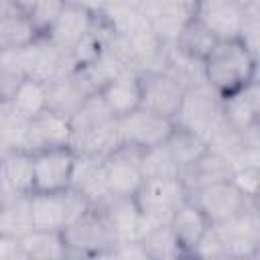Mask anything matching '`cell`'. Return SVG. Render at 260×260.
<instances>
[{"label": "cell", "instance_id": "31", "mask_svg": "<svg viewBox=\"0 0 260 260\" xmlns=\"http://www.w3.org/2000/svg\"><path fill=\"white\" fill-rule=\"evenodd\" d=\"M41 35L24 12L0 18V49H22Z\"/></svg>", "mask_w": 260, "mask_h": 260}, {"label": "cell", "instance_id": "35", "mask_svg": "<svg viewBox=\"0 0 260 260\" xmlns=\"http://www.w3.org/2000/svg\"><path fill=\"white\" fill-rule=\"evenodd\" d=\"M234 185L248 197V199H258V189H260V169L258 165H242L232 171Z\"/></svg>", "mask_w": 260, "mask_h": 260}, {"label": "cell", "instance_id": "9", "mask_svg": "<svg viewBox=\"0 0 260 260\" xmlns=\"http://www.w3.org/2000/svg\"><path fill=\"white\" fill-rule=\"evenodd\" d=\"M248 10L250 8L242 6L238 0H195L193 18H197L217 41L242 39Z\"/></svg>", "mask_w": 260, "mask_h": 260}, {"label": "cell", "instance_id": "15", "mask_svg": "<svg viewBox=\"0 0 260 260\" xmlns=\"http://www.w3.org/2000/svg\"><path fill=\"white\" fill-rule=\"evenodd\" d=\"M24 146L28 152L71 146V120L49 108L43 110L28 120Z\"/></svg>", "mask_w": 260, "mask_h": 260}, {"label": "cell", "instance_id": "4", "mask_svg": "<svg viewBox=\"0 0 260 260\" xmlns=\"http://www.w3.org/2000/svg\"><path fill=\"white\" fill-rule=\"evenodd\" d=\"M91 203L75 189L30 193V223L39 230H63L75 217H79Z\"/></svg>", "mask_w": 260, "mask_h": 260}, {"label": "cell", "instance_id": "8", "mask_svg": "<svg viewBox=\"0 0 260 260\" xmlns=\"http://www.w3.org/2000/svg\"><path fill=\"white\" fill-rule=\"evenodd\" d=\"M187 197L203 211V215L209 219L211 225L238 215L250 201H258V199H248L234 185L232 179H223V181H215V183L191 189L187 191Z\"/></svg>", "mask_w": 260, "mask_h": 260}, {"label": "cell", "instance_id": "1", "mask_svg": "<svg viewBox=\"0 0 260 260\" xmlns=\"http://www.w3.org/2000/svg\"><path fill=\"white\" fill-rule=\"evenodd\" d=\"M205 83L219 95H228L258 77L256 51L244 39L217 41L203 59Z\"/></svg>", "mask_w": 260, "mask_h": 260}, {"label": "cell", "instance_id": "37", "mask_svg": "<svg viewBox=\"0 0 260 260\" xmlns=\"http://www.w3.org/2000/svg\"><path fill=\"white\" fill-rule=\"evenodd\" d=\"M108 258H138V260H148L142 242L140 240H132V242H116V246L110 250Z\"/></svg>", "mask_w": 260, "mask_h": 260}, {"label": "cell", "instance_id": "22", "mask_svg": "<svg viewBox=\"0 0 260 260\" xmlns=\"http://www.w3.org/2000/svg\"><path fill=\"white\" fill-rule=\"evenodd\" d=\"M232 162L228 158H223L221 154H217L215 150L207 148L195 162H191L189 167H185L181 171V183L185 185L187 191L215 183V181H223L232 177Z\"/></svg>", "mask_w": 260, "mask_h": 260}, {"label": "cell", "instance_id": "43", "mask_svg": "<svg viewBox=\"0 0 260 260\" xmlns=\"http://www.w3.org/2000/svg\"><path fill=\"white\" fill-rule=\"evenodd\" d=\"M0 195H2V181H0Z\"/></svg>", "mask_w": 260, "mask_h": 260}, {"label": "cell", "instance_id": "28", "mask_svg": "<svg viewBox=\"0 0 260 260\" xmlns=\"http://www.w3.org/2000/svg\"><path fill=\"white\" fill-rule=\"evenodd\" d=\"M10 104L14 106V110L24 116L26 120H30L32 116L41 114L43 110L49 108L47 102V83L32 79V77H24L20 81V85L16 87V91L10 98Z\"/></svg>", "mask_w": 260, "mask_h": 260}, {"label": "cell", "instance_id": "7", "mask_svg": "<svg viewBox=\"0 0 260 260\" xmlns=\"http://www.w3.org/2000/svg\"><path fill=\"white\" fill-rule=\"evenodd\" d=\"M225 248V258H256L260 254L258 201H250L238 215L213 225Z\"/></svg>", "mask_w": 260, "mask_h": 260}, {"label": "cell", "instance_id": "25", "mask_svg": "<svg viewBox=\"0 0 260 260\" xmlns=\"http://www.w3.org/2000/svg\"><path fill=\"white\" fill-rule=\"evenodd\" d=\"M32 228L30 195L2 193L0 195V234L20 238Z\"/></svg>", "mask_w": 260, "mask_h": 260}, {"label": "cell", "instance_id": "38", "mask_svg": "<svg viewBox=\"0 0 260 260\" xmlns=\"http://www.w3.org/2000/svg\"><path fill=\"white\" fill-rule=\"evenodd\" d=\"M0 260H22L20 248H18V238L0 234Z\"/></svg>", "mask_w": 260, "mask_h": 260}, {"label": "cell", "instance_id": "11", "mask_svg": "<svg viewBox=\"0 0 260 260\" xmlns=\"http://www.w3.org/2000/svg\"><path fill=\"white\" fill-rule=\"evenodd\" d=\"M142 152L144 150L134 144L118 142L104 156V173H106L108 193L134 195L138 191V187L144 181L142 171H140Z\"/></svg>", "mask_w": 260, "mask_h": 260}, {"label": "cell", "instance_id": "26", "mask_svg": "<svg viewBox=\"0 0 260 260\" xmlns=\"http://www.w3.org/2000/svg\"><path fill=\"white\" fill-rule=\"evenodd\" d=\"M162 146L167 148V152L171 154V158L177 162V167L181 171L185 167H189L191 162H195L207 150L205 138H201L197 132H193V130H189L177 122L171 130V134L167 136V140L162 142Z\"/></svg>", "mask_w": 260, "mask_h": 260}, {"label": "cell", "instance_id": "41", "mask_svg": "<svg viewBox=\"0 0 260 260\" xmlns=\"http://www.w3.org/2000/svg\"><path fill=\"white\" fill-rule=\"evenodd\" d=\"M14 2V6L20 10V12H24V14H28L30 12V8L39 2V0H12Z\"/></svg>", "mask_w": 260, "mask_h": 260}, {"label": "cell", "instance_id": "30", "mask_svg": "<svg viewBox=\"0 0 260 260\" xmlns=\"http://www.w3.org/2000/svg\"><path fill=\"white\" fill-rule=\"evenodd\" d=\"M81 73H83V77H85V81L89 83V87L98 93L106 83H110L116 75H120L122 71H126V67L122 65V61L104 45V49L100 51V55L93 59V61H89L87 65H83V67H77Z\"/></svg>", "mask_w": 260, "mask_h": 260}, {"label": "cell", "instance_id": "14", "mask_svg": "<svg viewBox=\"0 0 260 260\" xmlns=\"http://www.w3.org/2000/svg\"><path fill=\"white\" fill-rule=\"evenodd\" d=\"M93 207L106 217V221L114 230L118 242L142 240V236L150 228L148 221L138 211L136 201H134V195L108 193L98 203H93Z\"/></svg>", "mask_w": 260, "mask_h": 260}, {"label": "cell", "instance_id": "6", "mask_svg": "<svg viewBox=\"0 0 260 260\" xmlns=\"http://www.w3.org/2000/svg\"><path fill=\"white\" fill-rule=\"evenodd\" d=\"M187 199V189L181 179H144L134 201L148 225L169 223L175 209Z\"/></svg>", "mask_w": 260, "mask_h": 260}, {"label": "cell", "instance_id": "13", "mask_svg": "<svg viewBox=\"0 0 260 260\" xmlns=\"http://www.w3.org/2000/svg\"><path fill=\"white\" fill-rule=\"evenodd\" d=\"M75 150L71 146L32 152V193L69 189Z\"/></svg>", "mask_w": 260, "mask_h": 260}, {"label": "cell", "instance_id": "5", "mask_svg": "<svg viewBox=\"0 0 260 260\" xmlns=\"http://www.w3.org/2000/svg\"><path fill=\"white\" fill-rule=\"evenodd\" d=\"M175 122L197 132L205 142L223 124L221 116V95L211 89L205 81L185 89L183 104L175 116Z\"/></svg>", "mask_w": 260, "mask_h": 260}, {"label": "cell", "instance_id": "17", "mask_svg": "<svg viewBox=\"0 0 260 260\" xmlns=\"http://www.w3.org/2000/svg\"><path fill=\"white\" fill-rule=\"evenodd\" d=\"M91 93H95V91L89 87V83L85 81L83 73L77 67L71 69L69 73L53 79L51 83H47L49 110L63 114L67 118H71Z\"/></svg>", "mask_w": 260, "mask_h": 260}, {"label": "cell", "instance_id": "18", "mask_svg": "<svg viewBox=\"0 0 260 260\" xmlns=\"http://www.w3.org/2000/svg\"><path fill=\"white\" fill-rule=\"evenodd\" d=\"M95 18H98V14H91L85 8H79L75 4L65 2L61 12H59V16H57V20L53 22V26L49 28V32L45 37L57 49L69 53L73 49V45L91 30Z\"/></svg>", "mask_w": 260, "mask_h": 260}, {"label": "cell", "instance_id": "34", "mask_svg": "<svg viewBox=\"0 0 260 260\" xmlns=\"http://www.w3.org/2000/svg\"><path fill=\"white\" fill-rule=\"evenodd\" d=\"M63 4H65V0H39V2L30 8V12H28L26 16L30 18L32 26L37 28V32H39L41 37H45V35L49 32V28H51L53 22L57 20V16H59Z\"/></svg>", "mask_w": 260, "mask_h": 260}, {"label": "cell", "instance_id": "42", "mask_svg": "<svg viewBox=\"0 0 260 260\" xmlns=\"http://www.w3.org/2000/svg\"><path fill=\"white\" fill-rule=\"evenodd\" d=\"M142 0H106V6H138Z\"/></svg>", "mask_w": 260, "mask_h": 260}, {"label": "cell", "instance_id": "32", "mask_svg": "<svg viewBox=\"0 0 260 260\" xmlns=\"http://www.w3.org/2000/svg\"><path fill=\"white\" fill-rule=\"evenodd\" d=\"M24 77L28 75L22 49H0V100H10Z\"/></svg>", "mask_w": 260, "mask_h": 260}, {"label": "cell", "instance_id": "24", "mask_svg": "<svg viewBox=\"0 0 260 260\" xmlns=\"http://www.w3.org/2000/svg\"><path fill=\"white\" fill-rule=\"evenodd\" d=\"M0 181L2 193H32V152L10 150L0 158Z\"/></svg>", "mask_w": 260, "mask_h": 260}, {"label": "cell", "instance_id": "21", "mask_svg": "<svg viewBox=\"0 0 260 260\" xmlns=\"http://www.w3.org/2000/svg\"><path fill=\"white\" fill-rule=\"evenodd\" d=\"M98 93L108 106V110L116 118H122L132 110L140 108V100H142L140 75L134 69H126L120 75H116L110 83H106Z\"/></svg>", "mask_w": 260, "mask_h": 260}, {"label": "cell", "instance_id": "20", "mask_svg": "<svg viewBox=\"0 0 260 260\" xmlns=\"http://www.w3.org/2000/svg\"><path fill=\"white\" fill-rule=\"evenodd\" d=\"M169 228L179 242L181 250L185 252V258H191L193 248L199 244V240L205 236V232L211 228L209 219L203 215V211L187 197L169 219Z\"/></svg>", "mask_w": 260, "mask_h": 260}, {"label": "cell", "instance_id": "10", "mask_svg": "<svg viewBox=\"0 0 260 260\" xmlns=\"http://www.w3.org/2000/svg\"><path fill=\"white\" fill-rule=\"evenodd\" d=\"M173 126H175V120L140 106L130 114L118 118V136H120V142H128L146 150V148L160 146L171 134Z\"/></svg>", "mask_w": 260, "mask_h": 260}, {"label": "cell", "instance_id": "2", "mask_svg": "<svg viewBox=\"0 0 260 260\" xmlns=\"http://www.w3.org/2000/svg\"><path fill=\"white\" fill-rule=\"evenodd\" d=\"M71 120V148L75 152L106 156L118 142V118L108 110L100 93H91Z\"/></svg>", "mask_w": 260, "mask_h": 260}, {"label": "cell", "instance_id": "16", "mask_svg": "<svg viewBox=\"0 0 260 260\" xmlns=\"http://www.w3.org/2000/svg\"><path fill=\"white\" fill-rule=\"evenodd\" d=\"M258 112H260V85L258 77L250 83L242 85L240 89L221 95V116L223 122L238 130L246 132L254 126H258Z\"/></svg>", "mask_w": 260, "mask_h": 260}, {"label": "cell", "instance_id": "36", "mask_svg": "<svg viewBox=\"0 0 260 260\" xmlns=\"http://www.w3.org/2000/svg\"><path fill=\"white\" fill-rule=\"evenodd\" d=\"M191 258H225V248H223V242L219 240L215 228L211 225L205 236L199 240V244L193 248L191 252Z\"/></svg>", "mask_w": 260, "mask_h": 260}, {"label": "cell", "instance_id": "23", "mask_svg": "<svg viewBox=\"0 0 260 260\" xmlns=\"http://www.w3.org/2000/svg\"><path fill=\"white\" fill-rule=\"evenodd\" d=\"M22 260H59L67 258V248L63 234L59 230H39L30 228L18 238Z\"/></svg>", "mask_w": 260, "mask_h": 260}, {"label": "cell", "instance_id": "40", "mask_svg": "<svg viewBox=\"0 0 260 260\" xmlns=\"http://www.w3.org/2000/svg\"><path fill=\"white\" fill-rule=\"evenodd\" d=\"M16 12H20V10L14 6L12 0H0V18L10 16V14H16Z\"/></svg>", "mask_w": 260, "mask_h": 260}, {"label": "cell", "instance_id": "27", "mask_svg": "<svg viewBox=\"0 0 260 260\" xmlns=\"http://www.w3.org/2000/svg\"><path fill=\"white\" fill-rule=\"evenodd\" d=\"M215 43H217V39L193 16L181 26V30L177 32V37L173 41V45L179 51H183L185 55L195 57L199 61H203L207 57V53L213 49Z\"/></svg>", "mask_w": 260, "mask_h": 260}, {"label": "cell", "instance_id": "33", "mask_svg": "<svg viewBox=\"0 0 260 260\" xmlns=\"http://www.w3.org/2000/svg\"><path fill=\"white\" fill-rule=\"evenodd\" d=\"M140 171L144 179H179L181 177V169L177 167V162L171 158V154L162 144L154 148H146L142 152Z\"/></svg>", "mask_w": 260, "mask_h": 260}, {"label": "cell", "instance_id": "39", "mask_svg": "<svg viewBox=\"0 0 260 260\" xmlns=\"http://www.w3.org/2000/svg\"><path fill=\"white\" fill-rule=\"evenodd\" d=\"M65 2L75 4V6H79V8H85V10L91 12V14H102V10H104V6H106V0H65Z\"/></svg>", "mask_w": 260, "mask_h": 260}, {"label": "cell", "instance_id": "3", "mask_svg": "<svg viewBox=\"0 0 260 260\" xmlns=\"http://www.w3.org/2000/svg\"><path fill=\"white\" fill-rule=\"evenodd\" d=\"M67 258H108L118 238L106 217L91 205L63 230Z\"/></svg>", "mask_w": 260, "mask_h": 260}, {"label": "cell", "instance_id": "29", "mask_svg": "<svg viewBox=\"0 0 260 260\" xmlns=\"http://www.w3.org/2000/svg\"><path fill=\"white\" fill-rule=\"evenodd\" d=\"M142 248L148 256V260H175L185 258V252L181 250L179 242L175 240L169 223L150 225L146 234L142 236Z\"/></svg>", "mask_w": 260, "mask_h": 260}, {"label": "cell", "instance_id": "12", "mask_svg": "<svg viewBox=\"0 0 260 260\" xmlns=\"http://www.w3.org/2000/svg\"><path fill=\"white\" fill-rule=\"evenodd\" d=\"M138 75H140V89H142L140 106L175 120L187 87L165 69L140 71Z\"/></svg>", "mask_w": 260, "mask_h": 260}, {"label": "cell", "instance_id": "19", "mask_svg": "<svg viewBox=\"0 0 260 260\" xmlns=\"http://www.w3.org/2000/svg\"><path fill=\"white\" fill-rule=\"evenodd\" d=\"M69 187L79 191L91 205L98 203L104 195H108L106 173H104V156L87 154V152H75Z\"/></svg>", "mask_w": 260, "mask_h": 260}]
</instances>
